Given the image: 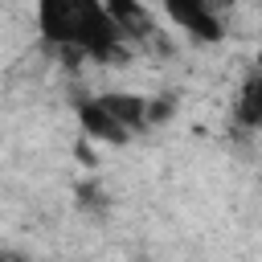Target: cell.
Returning <instances> with one entry per match:
<instances>
[{
	"instance_id": "cell-2",
	"label": "cell",
	"mask_w": 262,
	"mask_h": 262,
	"mask_svg": "<svg viewBox=\"0 0 262 262\" xmlns=\"http://www.w3.org/2000/svg\"><path fill=\"white\" fill-rule=\"evenodd\" d=\"M164 16L176 25V29H184V33H192L196 41H221L225 33H221V12L213 8V0H164Z\"/></svg>"
},
{
	"instance_id": "cell-4",
	"label": "cell",
	"mask_w": 262,
	"mask_h": 262,
	"mask_svg": "<svg viewBox=\"0 0 262 262\" xmlns=\"http://www.w3.org/2000/svg\"><path fill=\"white\" fill-rule=\"evenodd\" d=\"M98 102H102V111L131 135V131H139V127H147V98L143 94H123V90H111V94H98Z\"/></svg>"
},
{
	"instance_id": "cell-7",
	"label": "cell",
	"mask_w": 262,
	"mask_h": 262,
	"mask_svg": "<svg viewBox=\"0 0 262 262\" xmlns=\"http://www.w3.org/2000/svg\"><path fill=\"white\" fill-rule=\"evenodd\" d=\"M172 111H176V98H156V102L147 98V127L151 123H168Z\"/></svg>"
},
{
	"instance_id": "cell-8",
	"label": "cell",
	"mask_w": 262,
	"mask_h": 262,
	"mask_svg": "<svg viewBox=\"0 0 262 262\" xmlns=\"http://www.w3.org/2000/svg\"><path fill=\"white\" fill-rule=\"evenodd\" d=\"M254 70H258V74H262V53H258V61H254Z\"/></svg>"
},
{
	"instance_id": "cell-5",
	"label": "cell",
	"mask_w": 262,
	"mask_h": 262,
	"mask_svg": "<svg viewBox=\"0 0 262 262\" xmlns=\"http://www.w3.org/2000/svg\"><path fill=\"white\" fill-rule=\"evenodd\" d=\"M233 115H237V123H242V127L262 131V74H258V70L246 78V86H242V94H237Z\"/></svg>"
},
{
	"instance_id": "cell-1",
	"label": "cell",
	"mask_w": 262,
	"mask_h": 262,
	"mask_svg": "<svg viewBox=\"0 0 262 262\" xmlns=\"http://www.w3.org/2000/svg\"><path fill=\"white\" fill-rule=\"evenodd\" d=\"M37 33L66 53L111 57L123 41L102 0H37Z\"/></svg>"
},
{
	"instance_id": "cell-6",
	"label": "cell",
	"mask_w": 262,
	"mask_h": 262,
	"mask_svg": "<svg viewBox=\"0 0 262 262\" xmlns=\"http://www.w3.org/2000/svg\"><path fill=\"white\" fill-rule=\"evenodd\" d=\"M119 33H147V12L139 0H102Z\"/></svg>"
},
{
	"instance_id": "cell-3",
	"label": "cell",
	"mask_w": 262,
	"mask_h": 262,
	"mask_svg": "<svg viewBox=\"0 0 262 262\" xmlns=\"http://www.w3.org/2000/svg\"><path fill=\"white\" fill-rule=\"evenodd\" d=\"M78 123H82V135L94 139V143H127V131L102 111L98 98H82L78 102Z\"/></svg>"
}]
</instances>
